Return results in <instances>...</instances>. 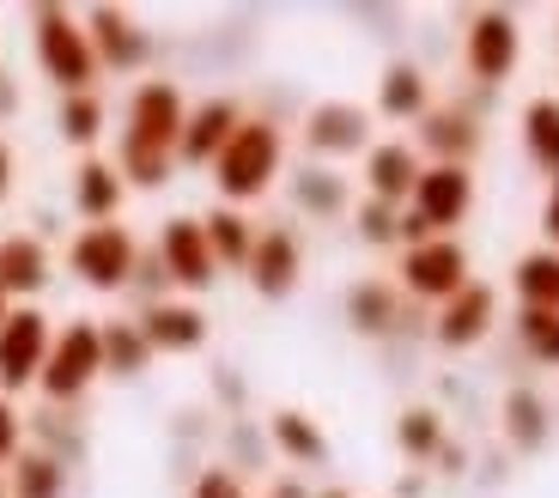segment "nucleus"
<instances>
[{"label": "nucleus", "instance_id": "1", "mask_svg": "<svg viewBox=\"0 0 559 498\" xmlns=\"http://www.w3.org/2000/svg\"><path fill=\"white\" fill-rule=\"evenodd\" d=\"M286 170V134L267 116H243V128L225 140V153L213 158V189H219V208H250Z\"/></svg>", "mask_w": 559, "mask_h": 498}, {"label": "nucleus", "instance_id": "2", "mask_svg": "<svg viewBox=\"0 0 559 498\" xmlns=\"http://www.w3.org/2000/svg\"><path fill=\"white\" fill-rule=\"evenodd\" d=\"M31 49H37L43 80L56 85L61 97L73 92H98V56H92V37H85V19L68 7H37L31 13Z\"/></svg>", "mask_w": 559, "mask_h": 498}, {"label": "nucleus", "instance_id": "3", "mask_svg": "<svg viewBox=\"0 0 559 498\" xmlns=\"http://www.w3.org/2000/svg\"><path fill=\"white\" fill-rule=\"evenodd\" d=\"M98 377H104V334H98V322H92V317L61 322L56 346H49V359H43V377H37L43 402L68 407V402H80Z\"/></svg>", "mask_w": 559, "mask_h": 498}, {"label": "nucleus", "instance_id": "4", "mask_svg": "<svg viewBox=\"0 0 559 498\" xmlns=\"http://www.w3.org/2000/svg\"><path fill=\"white\" fill-rule=\"evenodd\" d=\"M68 274L92 292H122L140 274V244L128 225H80L68 244Z\"/></svg>", "mask_w": 559, "mask_h": 498}, {"label": "nucleus", "instance_id": "5", "mask_svg": "<svg viewBox=\"0 0 559 498\" xmlns=\"http://www.w3.org/2000/svg\"><path fill=\"white\" fill-rule=\"evenodd\" d=\"M462 68L475 85H504L511 73L523 68V19L504 13V7H480L462 31Z\"/></svg>", "mask_w": 559, "mask_h": 498}, {"label": "nucleus", "instance_id": "6", "mask_svg": "<svg viewBox=\"0 0 559 498\" xmlns=\"http://www.w3.org/2000/svg\"><path fill=\"white\" fill-rule=\"evenodd\" d=\"M468 249H462V237H432V244L419 249H402V268H395V286L407 292V298H419V305H444V298H456L462 286H468Z\"/></svg>", "mask_w": 559, "mask_h": 498}, {"label": "nucleus", "instance_id": "7", "mask_svg": "<svg viewBox=\"0 0 559 498\" xmlns=\"http://www.w3.org/2000/svg\"><path fill=\"white\" fill-rule=\"evenodd\" d=\"M56 346V329L37 305H13V317L0 322V395L13 402L19 389H37L43 359Z\"/></svg>", "mask_w": 559, "mask_h": 498}, {"label": "nucleus", "instance_id": "8", "mask_svg": "<svg viewBox=\"0 0 559 498\" xmlns=\"http://www.w3.org/2000/svg\"><path fill=\"white\" fill-rule=\"evenodd\" d=\"M182 122H189V97H182V85H170V80H140L134 92H128V122H122L128 140H140V146H158V153H177Z\"/></svg>", "mask_w": 559, "mask_h": 498}, {"label": "nucleus", "instance_id": "9", "mask_svg": "<svg viewBox=\"0 0 559 498\" xmlns=\"http://www.w3.org/2000/svg\"><path fill=\"white\" fill-rule=\"evenodd\" d=\"M305 153L322 158V165H335V158H365L371 153V110H365V104H347V97L310 104Z\"/></svg>", "mask_w": 559, "mask_h": 498}, {"label": "nucleus", "instance_id": "10", "mask_svg": "<svg viewBox=\"0 0 559 498\" xmlns=\"http://www.w3.org/2000/svg\"><path fill=\"white\" fill-rule=\"evenodd\" d=\"M407 208L432 225L438 237H456V225L475 213V165H426Z\"/></svg>", "mask_w": 559, "mask_h": 498}, {"label": "nucleus", "instance_id": "11", "mask_svg": "<svg viewBox=\"0 0 559 498\" xmlns=\"http://www.w3.org/2000/svg\"><path fill=\"white\" fill-rule=\"evenodd\" d=\"M85 19V37H92V56L104 73H140L153 61V31H140V19L128 7H92Z\"/></svg>", "mask_w": 559, "mask_h": 498}, {"label": "nucleus", "instance_id": "12", "mask_svg": "<svg viewBox=\"0 0 559 498\" xmlns=\"http://www.w3.org/2000/svg\"><path fill=\"white\" fill-rule=\"evenodd\" d=\"M158 268H165V280L182 292H207L213 280H219V262H213L207 232H201L195 213H177V220L158 225Z\"/></svg>", "mask_w": 559, "mask_h": 498}, {"label": "nucleus", "instance_id": "13", "mask_svg": "<svg viewBox=\"0 0 559 498\" xmlns=\"http://www.w3.org/2000/svg\"><path fill=\"white\" fill-rule=\"evenodd\" d=\"M250 292L255 298H267V305H280V298H293L298 280H305V244H298L293 225H262V237H255L250 249Z\"/></svg>", "mask_w": 559, "mask_h": 498}, {"label": "nucleus", "instance_id": "14", "mask_svg": "<svg viewBox=\"0 0 559 498\" xmlns=\"http://www.w3.org/2000/svg\"><path fill=\"white\" fill-rule=\"evenodd\" d=\"M492 322H499V292L487 280H468L456 298H444L432 310V341L444 353H468V346H480L492 334Z\"/></svg>", "mask_w": 559, "mask_h": 498}, {"label": "nucleus", "instance_id": "15", "mask_svg": "<svg viewBox=\"0 0 559 498\" xmlns=\"http://www.w3.org/2000/svg\"><path fill=\"white\" fill-rule=\"evenodd\" d=\"M243 128V104L238 97H201L189 104V122H182V140H177V165H195V170H213V158L225 153V140Z\"/></svg>", "mask_w": 559, "mask_h": 498}, {"label": "nucleus", "instance_id": "16", "mask_svg": "<svg viewBox=\"0 0 559 498\" xmlns=\"http://www.w3.org/2000/svg\"><path fill=\"white\" fill-rule=\"evenodd\" d=\"M426 170L414 140H371V153L359 158V182L371 201H390V208H407L414 201V182Z\"/></svg>", "mask_w": 559, "mask_h": 498}, {"label": "nucleus", "instance_id": "17", "mask_svg": "<svg viewBox=\"0 0 559 498\" xmlns=\"http://www.w3.org/2000/svg\"><path fill=\"white\" fill-rule=\"evenodd\" d=\"M419 128V158L426 165H475V153H480V122L468 110H456V104H432L426 110V122H414Z\"/></svg>", "mask_w": 559, "mask_h": 498}, {"label": "nucleus", "instance_id": "18", "mask_svg": "<svg viewBox=\"0 0 559 498\" xmlns=\"http://www.w3.org/2000/svg\"><path fill=\"white\" fill-rule=\"evenodd\" d=\"M140 334L153 353H201L207 346V310L189 298H153L140 310Z\"/></svg>", "mask_w": 559, "mask_h": 498}, {"label": "nucleus", "instance_id": "19", "mask_svg": "<svg viewBox=\"0 0 559 498\" xmlns=\"http://www.w3.org/2000/svg\"><path fill=\"white\" fill-rule=\"evenodd\" d=\"M122 201H128V182L116 170V158H98V153L80 158V170H73V213L85 225H116Z\"/></svg>", "mask_w": 559, "mask_h": 498}, {"label": "nucleus", "instance_id": "20", "mask_svg": "<svg viewBox=\"0 0 559 498\" xmlns=\"http://www.w3.org/2000/svg\"><path fill=\"white\" fill-rule=\"evenodd\" d=\"M49 274H56V262H49V244L31 232H13L0 237V286H7V298H37L43 286H49Z\"/></svg>", "mask_w": 559, "mask_h": 498}, {"label": "nucleus", "instance_id": "21", "mask_svg": "<svg viewBox=\"0 0 559 498\" xmlns=\"http://www.w3.org/2000/svg\"><path fill=\"white\" fill-rule=\"evenodd\" d=\"M499 431L511 450H523V456H535L547 438H554V407H547L542 389H504L499 402Z\"/></svg>", "mask_w": 559, "mask_h": 498}, {"label": "nucleus", "instance_id": "22", "mask_svg": "<svg viewBox=\"0 0 559 498\" xmlns=\"http://www.w3.org/2000/svg\"><path fill=\"white\" fill-rule=\"evenodd\" d=\"M402 322V286L395 280H353L347 286V329L378 341Z\"/></svg>", "mask_w": 559, "mask_h": 498}, {"label": "nucleus", "instance_id": "23", "mask_svg": "<svg viewBox=\"0 0 559 498\" xmlns=\"http://www.w3.org/2000/svg\"><path fill=\"white\" fill-rule=\"evenodd\" d=\"M267 443H274L293 469H322V462H329V438H322V426L305 407H274V414H267Z\"/></svg>", "mask_w": 559, "mask_h": 498}, {"label": "nucleus", "instance_id": "24", "mask_svg": "<svg viewBox=\"0 0 559 498\" xmlns=\"http://www.w3.org/2000/svg\"><path fill=\"white\" fill-rule=\"evenodd\" d=\"M426 110H432V80L414 61H390L378 80V116L383 122H426Z\"/></svg>", "mask_w": 559, "mask_h": 498}, {"label": "nucleus", "instance_id": "25", "mask_svg": "<svg viewBox=\"0 0 559 498\" xmlns=\"http://www.w3.org/2000/svg\"><path fill=\"white\" fill-rule=\"evenodd\" d=\"M201 232H207V249H213L219 268H250V249H255V237H262V225L243 208H207L201 213Z\"/></svg>", "mask_w": 559, "mask_h": 498}, {"label": "nucleus", "instance_id": "26", "mask_svg": "<svg viewBox=\"0 0 559 498\" xmlns=\"http://www.w3.org/2000/svg\"><path fill=\"white\" fill-rule=\"evenodd\" d=\"M518 122H523V153H530V165L554 182L559 177V97L554 92L530 97Z\"/></svg>", "mask_w": 559, "mask_h": 498}, {"label": "nucleus", "instance_id": "27", "mask_svg": "<svg viewBox=\"0 0 559 498\" xmlns=\"http://www.w3.org/2000/svg\"><path fill=\"white\" fill-rule=\"evenodd\" d=\"M511 292L523 310H559V249H523L511 268Z\"/></svg>", "mask_w": 559, "mask_h": 498}, {"label": "nucleus", "instance_id": "28", "mask_svg": "<svg viewBox=\"0 0 559 498\" xmlns=\"http://www.w3.org/2000/svg\"><path fill=\"white\" fill-rule=\"evenodd\" d=\"M98 334H104V377H140L158 359L146 334H140V317H110L98 322Z\"/></svg>", "mask_w": 559, "mask_h": 498}, {"label": "nucleus", "instance_id": "29", "mask_svg": "<svg viewBox=\"0 0 559 498\" xmlns=\"http://www.w3.org/2000/svg\"><path fill=\"white\" fill-rule=\"evenodd\" d=\"M104 122H110V110H104L98 92H73V97H61V110H56L61 140H68V146H80L85 158H92V146L104 140Z\"/></svg>", "mask_w": 559, "mask_h": 498}, {"label": "nucleus", "instance_id": "30", "mask_svg": "<svg viewBox=\"0 0 559 498\" xmlns=\"http://www.w3.org/2000/svg\"><path fill=\"white\" fill-rule=\"evenodd\" d=\"M7 493L13 498H61L68 493V469H61V456H49V450H25V456L7 469Z\"/></svg>", "mask_w": 559, "mask_h": 498}, {"label": "nucleus", "instance_id": "31", "mask_svg": "<svg viewBox=\"0 0 559 498\" xmlns=\"http://www.w3.org/2000/svg\"><path fill=\"white\" fill-rule=\"evenodd\" d=\"M116 170H122L128 189H165L170 170H177V153H158V146H140V140H116Z\"/></svg>", "mask_w": 559, "mask_h": 498}, {"label": "nucleus", "instance_id": "32", "mask_svg": "<svg viewBox=\"0 0 559 498\" xmlns=\"http://www.w3.org/2000/svg\"><path fill=\"white\" fill-rule=\"evenodd\" d=\"M395 450L407 462H432L444 450V414L438 407H402V419H395Z\"/></svg>", "mask_w": 559, "mask_h": 498}, {"label": "nucleus", "instance_id": "33", "mask_svg": "<svg viewBox=\"0 0 559 498\" xmlns=\"http://www.w3.org/2000/svg\"><path fill=\"white\" fill-rule=\"evenodd\" d=\"M293 201L305 213H317V220H329V213L347 208V177H341V170H329V165H305L293 177Z\"/></svg>", "mask_w": 559, "mask_h": 498}, {"label": "nucleus", "instance_id": "34", "mask_svg": "<svg viewBox=\"0 0 559 498\" xmlns=\"http://www.w3.org/2000/svg\"><path fill=\"white\" fill-rule=\"evenodd\" d=\"M518 341L535 365L559 371V310H523L518 305Z\"/></svg>", "mask_w": 559, "mask_h": 498}, {"label": "nucleus", "instance_id": "35", "mask_svg": "<svg viewBox=\"0 0 559 498\" xmlns=\"http://www.w3.org/2000/svg\"><path fill=\"white\" fill-rule=\"evenodd\" d=\"M353 225H359V237L371 249H390L395 244V225H402V208H390V201H371V194H365L359 208H353Z\"/></svg>", "mask_w": 559, "mask_h": 498}, {"label": "nucleus", "instance_id": "36", "mask_svg": "<svg viewBox=\"0 0 559 498\" xmlns=\"http://www.w3.org/2000/svg\"><path fill=\"white\" fill-rule=\"evenodd\" d=\"M189 498H250V486H243L238 474L225 469V462H213V469H201V474H195Z\"/></svg>", "mask_w": 559, "mask_h": 498}, {"label": "nucleus", "instance_id": "37", "mask_svg": "<svg viewBox=\"0 0 559 498\" xmlns=\"http://www.w3.org/2000/svg\"><path fill=\"white\" fill-rule=\"evenodd\" d=\"M19 456H25V419H19V407L0 395V469H13Z\"/></svg>", "mask_w": 559, "mask_h": 498}, {"label": "nucleus", "instance_id": "38", "mask_svg": "<svg viewBox=\"0 0 559 498\" xmlns=\"http://www.w3.org/2000/svg\"><path fill=\"white\" fill-rule=\"evenodd\" d=\"M542 237L547 249H559V177L547 182V201H542Z\"/></svg>", "mask_w": 559, "mask_h": 498}, {"label": "nucleus", "instance_id": "39", "mask_svg": "<svg viewBox=\"0 0 559 498\" xmlns=\"http://www.w3.org/2000/svg\"><path fill=\"white\" fill-rule=\"evenodd\" d=\"M432 462H444V474H462V462H468V450H462V443H450V438H444V450H438Z\"/></svg>", "mask_w": 559, "mask_h": 498}, {"label": "nucleus", "instance_id": "40", "mask_svg": "<svg viewBox=\"0 0 559 498\" xmlns=\"http://www.w3.org/2000/svg\"><path fill=\"white\" fill-rule=\"evenodd\" d=\"M7 194H13V146L0 140V201H7Z\"/></svg>", "mask_w": 559, "mask_h": 498}, {"label": "nucleus", "instance_id": "41", "mask_svg": "<svg viewBox=\"0 0 559 498\" xmlns=\"http://www.w3.org/2000/svg\"><path fill=\"white\" fill-rule=\"evenodd\" d=\"M267 498H310V493L298 481H274V486H267Z\"/></svg>", "mask_w": 559, "mask_h": 498}, {"label": "nucleus", "instance_id": "42", "mask_svg": "<svg viewBox=\"0 0 559 498\" xmlns=\"http://www.w3.org/2000/svg\"><path fill=\"white\" fill-rule=\"evenodd\" d=\"M310 498H353L347 486H322V493H310Z\"/></svg>", "mask_w": 559, "mask_h": 498}, {"label": "nucleus", "instance_id": "43", "mask_svg": "<svg viewBox=\"0 0 559 498\" xmlns=\"http://www.w3.org/2000/svg\"><path fill=\"white\" fill-rule=\"evenodd\" d=\"M13 317V298H7V286H0V322Z\"/></svg>", "mask_w": 559, "mask_h": 498}, {"label": "nucleus", "instance_id": "44", "mask_svg": "<svg viewBox=\"0 0 559 498\" xmlns=\"http://www.w3.org/2000/svg\"><path fill=\"white\" fill-rule=\"evenodd\" d=\"M0 498H13V493H7V474H0Z\"/></svg>", "mask_w": 559, "mask_h": 498}, {"label": "nucleus", "instance_id": "45", "mask_svg": "<svg viewBox=\"0 0 559 498\" xmlns=\"http://www.w3.org/2000/svg\"><path fill=\"white\" fill-rule=\"evenodd\" d=\"M554 37H559V31H554Z\"/></svg>", "mask_w": 559, "mask_h": 498}, {"label": "nucleus", "instance_id": "46", "mask_svg": "<svg viewBox=\"0 0 559 498\" xmlns=\"http://www.w3.org/2000/svg\"><path fill=\"white\" fill-rule=\"evenodd\" d=\"M554 97H559V92H554Z\"/></svg>", "mask_w": 559, "mask_h": 498}]
</instances>
